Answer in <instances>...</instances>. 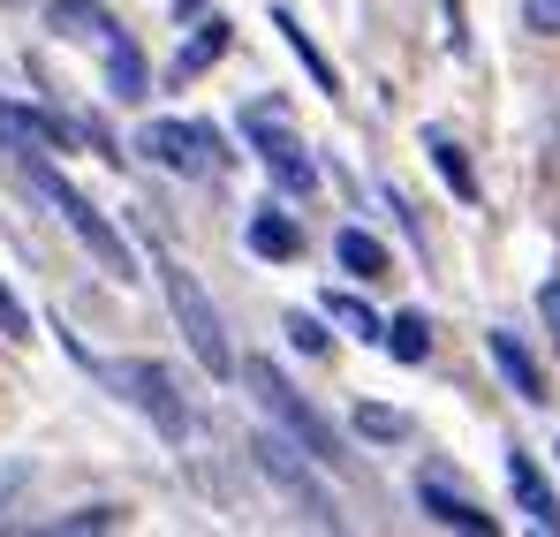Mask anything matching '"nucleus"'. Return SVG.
<instances>
[{
	"label": "nucleus",
	"mask_w": 560,
	"mask_h": 537,
	"mask_svg": "<svg viewBox=\"0 0 560 537\" xmlns=\"http://www.w3.org/2000/svg\"><path fill=\"white\" fill-rule=\"evenodd\" d=\"M98 61H106V91H114L121 106H137V98L152 91V77H144V54H137V38H129V31H121V38H114Z\"/></svg>",
	"instance_id": "nucleus-16"
},
{
	"label": "nucleus",
	"mask_w": 560,
	"mask_h": 537,
	"mask_svg": "<svg viewBox=\"0 0 560 537\" xmlns=\"http://www.w3.org/2000/svg\"><path fill=\"white\" fill-rule=\"evenodd\" d=\"M250 469L273 485V492L295 507V515H303V523H311V530H341V523H349V515H341V500L326 492L318 462L295 447L288 432H250Z\"/></svg>",
	"instance_id": "nucleus-3"
},
{
	"label": "nucleus",
	"mask_w": 560,
	"mask_h": 537,
	"mask_svg": "<svg viewBox=\"0 0 560 537\" xmlns=\"http://www.w3.org/2000/svg\"><path fill=\"white\" fill-rule=\"evenodd\" d=\"M160 288H167V311H175V326H183L189 357L205 363L212 378H235V349H228V326H220L212 295L197 288V272H189L183 258H167V250H160Z\"/></svg>",
	"instance_id": "nucleus-5"
},
{
	"label": "nucleus",
	"mask_w": 560,
	"mask_h": 537,
	"mask_svg": "<svg viewBox=\"0 0 560 537\" xmlns=\"http://www.w3.org/2000/svg\"><path fill=\"white\" fill-rule=\"evenodd\" d=\"M508 485H515L523 523L546 530V537H560V492L546 485V469H538V454H530V447H508Z\"/></svg>",
	"instance_id": "nucleus-8"
},
{
	"label": "nucleus",
	"mask_w": 560,
	"mask_h": 537,
	"mask_svg": "<svg viewBox=\"0 0 560 537\" xmlns=\"http://www.w3.org/2000/svg\"><path fill=\"white\" fill-rule=\"evenodd\" d=\"M243 144L258 152V167L273 175V189L288 205H311L318 197V152L288 129V106L280 98H250L243 106Z\"/></svg>",
	"instance_id": "nucleus-4"
},
{
	"label": "nucleus",
	"mask_w": 560,
	"mask_h": 537,
	"mask_svg": "<svg viewBox=\"0 0 560 537\" xmlns=\"http://www.w3.org/2000/svg\"><path fill=\"white\" fill-rule=\"evenodd\" d=\"M0 334H8V341H31V311L15 303V288H8V280H0Z\"/></svg>",
	"instance_id": "nucleus-23"
},
{
	"label": "nucleus",
	"mask_w": 560,
	"mask_h": 537,
	"mask_svg": "<svg viewBox=\"0 0 560 537\" xmlns=\"http://www.w3.org/2000/svg\"><path fill=\"white\" fill-rule=\"evenodd\" d=\"M318 311H326L334 326H349L357 341H378V334H386V318H378V311H372V303H364V295H341V288H334V295H326Z\"/></svg>",
	"instance_id": "nucleus-19"
},
{
	"label": "nucleus",
	"mask_w": 560,
	"mask_h": 537,
	"mask_svg": "<svg viewBox=\"0 0 560 537\" xmlns=\"http://www.w3.org/2000/svg\"><path fill=\"white\" fill-rule=\"evenodd\" d=\"M424 152H432V167L447 175V189L463 197V205H477V175H469V152L455 129H440V121H424Z\"/></svg>",
	"instance_id": "nucleus-15"
},
{
	"label": "nucleus",
	"mask_w": 560,
	"mask_h": 537,
	"mask_svg": "<svg viewBox=\"0 0 560 537\" xmlns=\"http://www.w3.org/2000/svg\"><path fill=\"white\" fill-rule=\"evenodd\" d=\"M378 341H386V357H394V363H424V357H432V318H424V311H401V318H386Z\"/></svg>",
	"instance_id": "nucleus-18"
},
{
	"label": "nucleus",
	"mask_w": 560,
	"mask_h": 537,
	"mask_svg": "<svg viewBox=\"0 0 560 537\" xmlns=\"http://www.w3.org/2000/svg\"><path fill=\"white\" fill-rule=\"evenodd\" d=\"M46 23H54L69 46H84V54H106V46L121 38V23H114L106 0H46Z\"/></svg>",
	"instance_id": "nucleus-10"
},
{
	"label": "nucleus",
	"mask_w": 560,
	"mask_h": 537,
	"mask_svg": "<svg viewBox=\"0 0 560 537\" xmlns=\"http://www.w3.org/2000/svg\"><path fill=\"white\" fill-rule=\"evenodd\" d=\"M228 38H235V31H228L220 15H197V23H189V38L175 46V84H189V77H205V69H212V61L228 54Z\"/></svg>",
	"instance_id": "nucleus-14"
},
{
	"label": "nucleus",
	"mask_w": 560,
	"mask_h": 537,
	"mask_svg": "<svg viewBox=\"0 0 560 537\" xmlns=\"http://www.w3.org/2000/svg\"><path fill=\"white\" fill-rule=\"evenodd\" d=\"M485 349H492V363H500V378L515 386V401H546V371H538V357H530L508 326H492V334H485Z\"/></svg>",
	"instance_id": "nucleus-12"
},
{
	"label": "nucleus",
	"mask_w": 560,
	"mask_h": 537,
	"mask_svg": "<svg viewBox=\"0 0 560 537\" xmlns=\"http://www.w3.org/2000/svg\"><path fill=\"white\" fill-rule=\"evenodd\" d=\"M235 371H243V386L258 394V409H266V417H273V424H280V432H288V440H295L303 454H311L318 469H349V462H357V454L341 447V432H334V424L318 417V401L288 386V371H280V363H266V357H243Z\"/></svg>",
	"instance_id": "nucleus-1"
},
{
	"label": "nucleus",
	"mask_w": 560,
	"mask_h": 537,
	"mask_svg": "<svg viewBox=\"0 0 560 537\" xmlns=\"http://www.w3.org/2000/svg\"><path fill=\"white\" fill-rule=\"evenodd\" d=\"M538 318H546V341L560 349V280H546V288H538Z\"/></svg>",
	"instance_id": "nucleus-25"
},
{
	"label": "nucleus",
	"mask_w": 560,
	"mask_h": 537,
	"mask_svg": "<svg viewBox=\"0 0 560 537\" xmlns=\"http://www.w3.org/2000/svg\"><path fill=\"white\" fill-rule=\"evenodd\" d=\"M61 530H121V507H77V515H61Z\"/></svg>",
	"instance_id": "nucleus-24"
},
{
	"label": "nucleus",
	"mask_w": 560,
	"mask_h": 537,
	"mask_svg": "<svg viewBox=\"0 0 560 537\" xmlns=\"http://www.w3.org/2000/svg\"><path fill=\"white\" fill-rule=\"evenodd\" d=\"M106 378H114V394H121L129 409L152 417V432H160L167 447H183V440H189V409L175 401V378H167L160 363H114Z\"/></svg>",
	"instance_id": "nucleus-7"
},
{
	"label": "nucleus",
	"mask_w": 560,
	"mask_h": 537,
	"mask_svg": "<svg viewBox=\"0 0 560 537\" xmlns=\"http://www.w3.org/2000/svg\"><path fill=\"white\" fill-rule=\"evenodd\" d=\"M243 243H250L266 266H295V258H303V212H288V205H258L250 227H243Z\"/></svg>",
	"instance_id": "nucleus-11"
},
{
	"label": "nucleus",
	"mask_w": 560,
	"mask_h": 537,
	"mask_svg": "<svg viewBox=\"0 0 560 537\" xmlns=\"http://www.w3.org/2000/svg\"><path fill=\"white\" fill-rule=\"evenodd\" d=\"M137 152H144L152 167L183 175V182H205V175L228 167V152H220V137H212L205 121H144V129H137Z\"/></svg>",
	"instance_id": "nucleus-6"
},
{
	"label": "nucleus",
	"mask_w": 560,
	"mask_h": 537,
	"mask_svg": "<svg viewBox=\"0 0 560 537\" xmlns=\"http://www.w3.org/2000/svg\"><path fill=\"white\" fill-rule=\"evenodd\" d=\"M523 31L530 38H560V0H523Z\"/></svg>",
	"instance_id": "nucleus-22"
},
{
	"label": "nucleus",
	"mask_w": 560,
	"mask_h": 537,
	"mask_svg": "<svg viewBox=\"0 0 560 537\" xmlns=\"http://www.w3.org/2000/svg\"><path fill=\"white\" fill-rule=\"evenodd\" d=\"M15 167H23V182H31V189H38V197H46V205H54V212L69 220V227H77V243L92 250L98 266L121 272V280H137V266H129V243H121V227H114V220H106V212H98L92 197H84L77 182L61 175V167H54L46 152H31V144H23V152H15Z\"/></svg>",
	"instance_id": "nucleus-2"
},
{
	"label": "nucleus",
	"mask_w": 560,
	"mask_h": 537,
	"mask_svg": "<svg viewBox=\"0 0 560 537\" xmlns=\"http://www.w3.org/2000/svg\"><path fill=\"white\" fill-rule=\"evenodd\" d=\"M417 507H424L432 523L463 530V537H492V530H500V515H485L477 500H463V492H455V485H447L440 469H424V477H417Z\"/></svg>",
	"instance_id": "nucleus-9"
},
{
	"label": "nucleus",
	"mask_w": 560,
	"mask_h": 537,
	"mask_svg": "<svg viewBox=\"0 0 560 537\" xmlns=\"http://www.w3.org/2000/svg\"><path fill=\"white\" fill-rule=\"evenodd\" d=\"M553 454H560V447H553Z\"/></svg>",
	"instance_id": "nucleus-26"
},
{
	"label": "nucleus",
	"mask_w": 560,
	"mask_h": 537,
	"mask_svg": "<svg viewBox=\"0 0 560 537\" xmlns=\"http://www.w3.org/2000/svg\"><path fill=\"white\" fill-rule=\"evenodd\" d=\"M280 334H288V349H303V357H326V349H334V341H326V326H318L311 311H288V318H280Z\"/></svg>",
	"instance_id": "nucleus-21"
},
{
	"label": "nucleus",
	"mask_w": 560,
	"mask_h": 537,
	"mask_svg": "<svg viewBox=\"0 0 560 537\" xmlns=\"http://www.w3.org/2000/svg\"><path fill=\"white\" fill-rule=\"evenodd\" d=\"M357 432H364L372 447H401V440H409V417L386 409V401H357Z\"/></svg>",
	"instance_id": "nucleus-20"
},
{
	"label": "nucleus",
	"mask_w": 560,
	"mask_h": 537,
	"mask_svg": "<svg viewBox=\"0 0 560 537\" xmlns=\"http://www.w3.org/2000/svg\"><path fill=\"white\" fill-rule=\"evenodd\" d=\"M273 31H280V46H288V54L303 61V77L326 91V98H341V69H334V61L318 54V38H311V31L295 23V8H273Z\"/></svg>",
	"instance_id": "nucleus-13"
},
{
	"label": "nucleus",
	"mask_w": 560,
	"mask_h": 537,
	"mask_svg": "<svg viewBox=\"0 0 560 537\" xmlns=\"http://www.w3.org/2000/svg\"><path fill=\"white\" fill-rule=\"evenodd\" d=\"M334 258H341V272H357V280H386V272H394L386 243L364 235V227H341V235H334Z\"/></svg>",
	"instance_id": "nucleus-17"
}]
</instances>
